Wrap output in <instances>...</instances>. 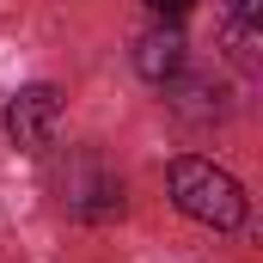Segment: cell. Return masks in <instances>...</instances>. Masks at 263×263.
Instances as JSON below:
<instances>
[{
    "instance_id": "cell-5",
    "label": "cell",
    "mask_w": 263,
    "mask_h": 263,
    "mask_svg": "<svg viewBox=\"0 0 263 263\" xmlns=\"http://www.w3.org/2000/svg\"><path fill=\"white\" fill-rule=\"evenodd\" d=\"M190 6H196V0H147V12H153L159 25H184V18H190Z\"/></svg>"
},
{
    "instance_id": "cell-2",
    "label": "cell",
    "mask_w": 263,
    "mask_h": 263,
    "mask_svg": "<svg viewBox=\"0 0 263 263\" xmlns=\"http://www.w3.org/2000/svg\"><path fill=\"white\" fill-rule=\"evenodd\" d=\"M62 202L73 220H86V227H98V220H117L123 214V178L98 159V153H73V165L62 172Z\"/></svg>"
},
{
    "instance_id": "cell-4",
    "label": "cell",
    "mask_w": 263,
    "mask_h": 263,
    "mask_svg": "<svg viewBox=\"0 0 263 263\" xmlns=\"http://www.w3.org/2000/svg\"><path fill=\"white\" fill-rule=\"evenodd\" d=\"M190 67V43H184V31L178 25H153L141 43H135V73L147 80V86H178V73Z\"/></svg>"
},
{
    "instance_id": "cell-3",
    "label": "cell",
    "mask_w": 263,
    "mask_h": 263,
    "mask_svg": "<svg viewBox=\"0 0 263 263\" xmlns=\"http://www.w3.org/2000/svg\"><path fill=\"white\" fill-rule=\"evenodd\" d=\"M0 129H6V141L18 147V153H43L49 141H55V129H62V92L55 86H18L6 104H0Z\"/></svg>"
},
{
    "instance_id": "cell-1",
    "label": "cell",
    "mask_w": 263,
    "mask_h": 263,
    "mask_svg": "<svg viewBox=\"0 0 263 263\" xmlns=\"http://www.w3.org/2000/svg\"><path fill=\"white\" fill-rule=\"evenodd\" d=\"M165 178H172V202H178V214H190L196 227H214V233H239V227H245L251 196H245V184H239L233 172H220L214 159L184 153V159H172Z\"/></svg>"
},
{
    "instance_id": "cell-6",
    "label": "cell",
    "mask_w": 263,
    "mask_h": 263,
    "mask_svg": "<svg viewBox=\"0 0 263 263\" xmlns=\"http://www.w3.org/2000/svg\"><path fill=\"white\" fill-rule=\"evenodd\" d=\"M233 6V25H257L263 18V0H227Z\"/></svg>"
}]
</instances>
